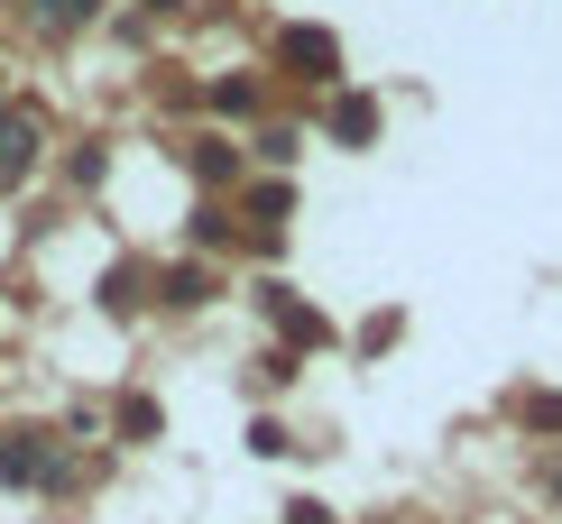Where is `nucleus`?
I'll return each instance as SVG.
<instances>
[{
  "label": "nucleus",
  "mask_w": 562,
  "mask_h": 524,
  "mask_svg": "<svg viewBox=\"0 0 562 524\" xmlns=\"http://www.w3.org/2000/svg\"><path fill=\"white\" fill-rule=\"evenodd\" d=\"M92 10H102V0H37V19H46V29H83Z\"/></svg>",
  "instance_id": "6"
},
{
  "label": "nucleus",
  "mask_w": 562,
  "mask_h": 524,
  "mask_svg": "<svg viewBox=\"0 0 562 524\" xmlns=\"http://www.w3.org/2000/svg\"><path fill=\"white\" fill-rule=\"evenodd\" d=\"M333 129H341V138H369V129H379V111H369V102H341Z\"/></svg>",
  "instance_id": "7"
},
{
  "label": "nucleus",
  "mask_w": 562,
  "mask_h": 524,
  "mask_svg": "<svg viewBox=\"0 0 562 524\" xmlns=\"http://www.w3.org/2000/svg\"><path fill=\"white\" fill-rule=\"evenodd\" d=\"M249 212H259V221L277 230V221H286V184H259V194H249Z\"/></svg>",
  "instance_id": "8"
},
{
  "label": "nucleus",
  "mask_w": 562,
  "mask_h": 524,
  "mask_svg": "<svg viewBox=\"0 0 562 524\" xmlns=\"http://www.w3.org/2000/svg\"><path fill=\"white\" fill-rule=\"evenodd\" d=\"M37 166V129L19 121V111H0V184H19Z\"/></svg>",
  "instance_id": "3"
},
{
  "label": "nucleus",
  "mask_w": 562,
  "mask_h": 524,
  "mask_svg": "<svg viewBox=\"0 0 562 524\" xmlns=\"http://www.w3.org/2000/svg\"><path fill=\"white\" fill-rule=\"evenodd\" d=\"M56 479V460H46V451L19 433V442H0V488H46Z\"/></svg>",
  "instance_id": "2"
},
{
  "label": "nucleus",
  "mask_w": 562,
  "mask_h": 524,
  "mask_svg": "<svg viewBox=\"0 0 562 524\" xmlns=\"http://www.w3.org/2000/svg\"><path fill=\"white\" fill-rule=\"evenodd\" d=\"M553 488H562V460H553Z\"/></svg>",
  "instance_id": "9"
},
{
  "label": "nucleus",
  "mask_w": 562,
  "mask_h": 524,
  "mask_svg": "<svg viewBox=\"0 0 562 524\" xmlns=\"http://www.w3.org/2000/svg\"><path fill=\"white\" fill-rule=\"evenodd\" d=\"M167 304H213V276H203V267H176V276H167Z\"/></svg>",
  "instance_id": "5"
},
{
  "label": "nucleus",
  "mask_w": 562,
  "mask_h": 524,
  "mask_svg": "<svg viewBox=\"0 0 562 524\" xmlns=\"http://www.w3.org/2000/svg\"><path fill=\"white\" fill-rule=\"evenodd\" d=\"M277 56H286V65H295L304 83H333V65H341V56H333V37H323V29H286V37H277Z\"/></svg>",
  "instance_id": "1"
},
{
  "label": "nucleus",
  "mask_w": 562,
  "mask_h": 524,
  "mask_svg": "<svg viewBox=\"0 0 562 524\" xmlns=\"http://www.w3.org/2000/svg\"><path fill=\"white\" fill-rule=\"evenodd\" d=\"M194 175H203V184H231V175H240V157H231L222 138H203V148H194Z\"/></svg>",
  "instance_id": "4"
}]
</instances>
